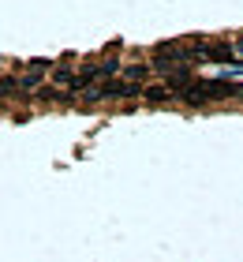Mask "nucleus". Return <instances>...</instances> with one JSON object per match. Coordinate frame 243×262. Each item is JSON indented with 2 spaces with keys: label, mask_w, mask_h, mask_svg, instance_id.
<instances>
[{
  "label": "nucleus",
  "mask_w": 243,
  "mask_h": 262,
  "mask_svg": "<svg viewBox=\"0 0 243 262\" xmlns=\"http://www.w3.org/2000/svg\"><path fill=\"white\" fill-rule=\"evenodd\" d=\"M0 94H4V98H15V94H23V86H19V79H15V75L0 79Z\"/></svg>",
  "instance_id": "obj_2"
},
{
  "label": "nucleus",
  "mask_w": 243,
  "mask_h": 262,
  "mask_svg": "<svg viewBox=\"0 0 243 262\" xmlns=\"http://www.w3.org/2000/svg\"><path fill=\"white\" fill-rule=\"evenodd\" d=\"M239 86L225 79H191L184 90H180V98L191 101V105H206V101H217V98H236Z\"/></svg>",
  "instance_id": "obj_1"
},
{
  "label": "nucleus",
  "mask_w": 243,
  "mask_h": 262,
  "mask_svg": "<svg viewBox=\"0 0 243 262\" xmlns=\"http://www.w3.org/2000/svg\"><path fill=\"white\" fill-rule=\"evenodd\" d=\"M236 98H243V90H239V94H236Z\"/></svg>",
  "instance_id": "obj_3"
}]
</instances>
